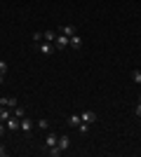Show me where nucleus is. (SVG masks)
I'll return each mask as SVG.
<instances>
[{"mask_svg": "<svg viewBox=\"0 0 141 157\" xmlns=\"http://www.w3.org/2000/svg\"><path fill=\"white\" fill-rule=\"evenodd\" d=\"M132 80L141 85V71H132Z\"/></svg>", "mask_w": 141, "mask_h": 157, "instance_id": "17", "label": "nucleus"}, {"mask_svg": "<svg viewBox=\"0 0 141 157\" xmlns=\"http://www.w3.org/2000/svg\"><path fill=\"white\" fill-rule=\"evenodd\" d=\"M7 68H10V66H7V61H0V75H5Z\"/></svg>", "mask_w": 141, "mask_h": 157, "instance_id": "18", "label": "nucleus"}, {"mask_svg": "<svg viewBox=\"0 0 141 157\" xmlns=\"http://www.w3.org/2000/svg\"><path fill=\"white\" fill-rule=\"evenodd\" d=\"M59 33H64V35H68V38H71V35H75L78 31H75L73 24H66V26H61V28H59Z\"/></svg>", "mask_w": 141, "mask_h": 157, "instance_id": "6", "label": "nucleus"}, {"mask_svg": "<svg viewBox=\"0 0 141 157\" xmlns=\"http://www.w3.org/2000/svg\"><path fill=\"white\" fill-rule=\"evenodd\" d=\"M7 129H10V131H19V129H21V120L12 115V117L7 120Z\"/></svg>", "mask_w": 141, "mask_h": 157, "instance_id": "2", "label": "nucleus"}, {"mask_svg": "<svg viewBox=\"0 0 141 157\" xmlns=\"http://www.w3.org/2000/svg\"><path fill=\"white\" fill-rule=\"evenodd\" d=\"M71 47H73V49H80V47H82V38L78 35V33L71 35Z\"/></svg>", "mask_w": 141, "mask_h": 157, "instance_id": "8", "label": "nucleus"}, {"mask_svg": "<svg viewBox=\"0 0 141 157\" xmlns=\"http://www.w3.org/2000/svg\"><path fill=\"white\" fill-rule=\"evenodd\" d=\"M82 117V122H87V124H92V122H96V113H92V110H85L80 115Z\"/></svg>", "mask_w": 141, "mask_h": 157, "instance_id": "3", "label": "nucleus"}, {"mask_svg": "<svg viewBox=\"0 0 141 157\" xmlns=\"http://www.w3.org/2000/svg\"><path fill=\"white\" fill-rule=\"evenodd\" d=\"M139 103H141V96H139Z\"/></svg>", "mask_w": 141, "mask_h": 157, "instance_id": "24", "label": "nucleus"}, {"mask_svg": "<svg viewBox=\"0 0 141 157\" xmlns=\"http://www.w3.org/2000/svg\"><path fill=\"white\" fill-rule=\"evenodd\" d=\"M0 85H2V75H0Z\"/></svg>", "mask_w": 141, "mask_h": 157, "instance_id": "23", "label": "nucleus"}, {"mask_svg": "<svg viewBox=\"0 0 141 157\" xmlns=\"http://www.w3.org/2000/svg\"><path fill=\"white\" fill-rule=\"evenodd\" d=\"M61 152H64V150H61L59 145H52V148H47V155H49V157H59Z\"/></svg>", "mask_w": 141, "mask_h": 157, "instance_id": "11", "label": "nucleus"}, {"mask_svg": "<svg viewBox=\"0 0 141 157\" xmlns=\"http://www.w3.org/2000/svg\"><path fill=\"white\" fill-rule=\"evenodd\" d=\"M80 122H82L80 115H71V117H68V124H71V127H78Z\"/></svg>", "mask_w": 141, "mask_h": 157, "instance_id": "15", "label": "nucleus"}, {"mask_svg": "<svg viewBox=\"0 0 141 157\" xmlns=\"http://www.w3.org/2000/svg\"><path fill=\"white\" fill-rule=\"evenodd\" d=\"M10 117H12V110L5 108V105H0V122H7Z\"/></svg>", "mask_w": 141, "mask_h": 157, "instance_id": "7", "label": "nucleus"}, {"mask_svg": "<svg viewBox=\"0 0 141 157\" xmlns=\"http://www.w3.org/2000/svg\"><path fill=\"white\" fill-rule=\"evenodd\" d=\"M40 52L42 54H52L54 52V45H52V42H42V45H40Z\"/></svg>", "mask_w": 141, "mask_h": 157, "instance_id": "12", "label": "nucleus"}, {"mask_svg": "<svg viewBox=\"0 0 141 157\" xmlns=\"http://www.w3.org/2000/svg\"><path fill=\"white\" fill-rule=\"evenodd\" d=\"M68 47H71V38L64 35V33H59L57 40H54V49H57V52H64V49H68Z\"/></svg>", "mask_w": 141, "mask_h": 157, "instance_id": "1", "label": "nucleus"}, {"mask_svg": "<svg viewBox=\"0 0 141 157\" xmlns=\"http://www.w3.org/2000/svg\"><path fill=\"white\" fill-rule=\"evenodd\" d=\"M38 129H49V122H47L45 117H42V120H38Z\"/></svg>", "mask_w": 141, "mask_h": 157, "instance_id": "16", "label": "nucleus"}, {"mask_svg": "<svg viewBox=\"0 0 141 157\" xmlns=\"http://www.w3.org/2000/svg\"><path fill=\"white\" fill-rule=\"evenodd\" d=\"M42 40V33H33V42H40Z\"/></svg>", "mask_w": 141, "mask_h": 157, "instance_id": "19", "label": "nucleus"}, {"mask_svg": "<svg viewBox=\"0 0 141 157\" xmlns=\"http://www.w3.org/2000/svg\"><path fill=\"white\" fill-rule=\"evenodd\" d=\"M12 115H14V117H26V110H24V108H21V105H17V108H14V110H12Z\"/></svg>", "mask_w": 141, "mask_h": 157, "instance_id": "14", "label": "nucleus"}, {"mask_svg": "<svg viewBox=\"0 0 141 157\" xmlns=\"http://www.w3.org/2000/svg\"><path fill=\"white\" fill-rule=\"evenodd\" d=\"M59 143V136H57V134H47V138H45V148H52V145H57Z\"/></svg>", "mask_w": 141, "mask_h": 157, "instance_id": "4", "label": "nucleus"}, {"mask_svg": "<svg viewBox=\"0 0 141 157\" xmlns=\"http://www.w3.org/2000/svg\"><path fill=\"white\" fill-rule=\"evenodd\" d=\"M7 155V148H5V145H0V157H5Z\"/></svg>", "mask_w": 141, "mask_h": 157, "instance_id": "21", "label": "nucleus"}, {"mask_svg": "<svg viewBox=\"0 0 141 157\" xmlns=\"http://www.w3.org/2000/svg\"><path fill=\"white\" fill-rule=\"evenodd\" d=\"M61 148V150H68V148H71V138L68 136H59V143H57Z\"/></svg>", "mask_w": 141, "mask_h": 157, "instance_id": "10", "label": "nucleus"}, {"mask_svg": "<svg viewBox=\"0 0 141 157\" xmlns=\"http://www.w3.org/2000/svg\"><path fill=\"white\" fill-rule=\"evenodd\" d=\"M57 35H59L57 31H47V33H42V40H45V42H52V45H54V40H57Z\"/></svg>", "mask_w": 141, "mask_h": 157, "instance_id": "9", "label": "nucleus"}, {"mask_svg": "<svg viewBox=\"0 0 141 157\" xmlns=\"http://www.w3.org/2000/svg\"><path fill=\"white\" fill-rule=\"evenodd\" d=\"M0 105H5V108H17V98L5 96V98H0Z\"/></svg>", "mask_w": 141, "mask_h": 157, "instance_id": "5", "label": "nucleus"}, {"mask_svg": "<svg viewBox=\"0 0 141 157\" xmlns=\"http://www.w3.org/2000/svg\"><path fill=\"white\" fill-rule=\"evenodd\" d=\"M31 127H33V124H31V120H28V117H21V131H26V134H28Z\"/></svg>", "mask_w": 141, "mask_h": 157, "instance_id": "13", "label": "nucleus"}, {"mask_svg": "<svg viewBox=\"0 0 141 157\" xmlns=\"http://www.w3.org/2000/svg\"><path fill=\"white\" fill-rule=\"evenodd\" d=\"M2 134H5V127H2V122H0V136H2Z\"/></svg>", "mask_w": 141, "mask_h": 157, "instance_id": "22", "label": "nucleus"}, {"mask_svg": "<svg viewBox=\"0 0 141 157\" xmlns=\"http://www.w3.org/2000/svg\"><path fill=\"white\" fill-rule=\"evenodd\" d=\"M134 113H136V117H141V103H136V108H134Z\"/></svg>", "mask_w": 141, "mask_h": 157, "instance_id": "20", "label": "nucleus"}]
</instances>
